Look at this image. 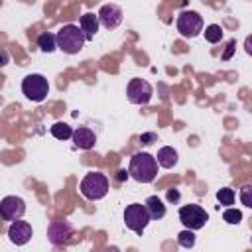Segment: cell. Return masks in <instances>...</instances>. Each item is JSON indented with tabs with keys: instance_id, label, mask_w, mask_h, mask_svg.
<instances>
[{
	"instance_id": "cell-1",
	"label": "cell",
	"mask_w": 252,
	"mask_h": 252,
	"mask_svg": "<svg viewBox=\"0 0 252 252\" xmlns=\"http://www.w3.org/2000/svg\"><path fill=\"white\" fill-rule=\"evenodd\" d=\"M128 175L134 177L140 183H152L158 175V161L152 154L148 152H140L134 154L130 158V167H128Z\"/></svg>"
},
{
	"instance_id": "cell-2",
	"label": "cell",
	"mask_w": 252,
	"mask_h": 252,
	"mask_svg": "<svg viewBox=\"0 0 252 252\" xmlns=\"http://www.w3.org/2000/svg\"><path fill=\"white\" fill-rule=\"evenodd\" d=\"M55 41H57V49H61L67 55H75V53H79L83 49L87 39H85L83 32L79 30V26L67 24L55 33Z\"/></svg>"
},
{
	"instance_id": "cell-3",
	"label": "cell",
	"mask_w": 252,
	"mask_h": 252,
	"mask_svg": "<svg viewBox=\"0 0 252 252\" xmlns=\"http://www.w3.org/2000/svg\"><path fill=\"white\" fill-rule=\"evenodd\" d=\"M81 195L89 201H98L102 199L106 193H108V177L104 173H98V171H91L83 177L81 185Z\"/></svg>"
},
{
	"instance_id": "cell-4",
	"label": "cell",
	"mask_w": 252,
	"mask_h": 252,
	"mask_svg": "<svg viewBox=\"0 0 252 252\" xmlns=\"http://www.w3.org/2000/svg\"><path fill=\"white\" fill-rule=\"evenodd\" d=\"M22 93L26 94V98L33 100V102H41L47 93H49V83L43 75L39 73H32L28 77H24L22 81Z\"/></svg>"
},
{
	"instance_id": "cell-5",
	"label": "cell",
	"mask_w": 252,
	"mask_h": 252,
	"mask_svg": "<svg viewBox=\"0 0 252 252\" xmlns=\"http://www.w3.org/2000/svg\"><path fill=\"white\" fill-rule=\"evenodd\" d=\"M179 220L185 224L187 230H199V228H203L207 224L209 215L201 205L189 203V205H183L179 209Z\"/></svg>"
},
{
	"instance_id": "cell-6",
	"label": "cell",
	"mask_w": 252,
	"mask_h": 252,
	"mask_svg": "<svg viewBox=\"0 0 252 252\" xmlns=\"http://www.w3.org/2000/svg\"><path fill=\"white\" fill-rule=\"evenodd\" d=\"M150 220H152V219H150V213H148L146 205H142V203H132V205H128L126 211H124V222H126V226H128L130 230H134L136 234H142Z\"/></svg>"
},
{
	"instance_id": "cell-7",
	"label": "cell",
	"mask_w": 252,
	"mask_h": 252,
	"mask_svg": "<svg viewBox=\"0 0 252 252\" xmlns=\"http://www.w3.org/2000/svg\"><path fill=\"white\" fill-rule=\"evenodd\" d=\"M177 32L183 37H195L203 32V18L195 10H183L177 16Z\"/></svg>"
},
{
	"instance_id": "cell-8",
	"label": "cell",
	"mask_w": 252,
	"mask_h": 252,
	"mask_svg": "<svg viewBox=\"0 0 252 252\" xmlns=\"http://www.w3.org/2000/svg\"><path fill=\"white\" fill-rule=\"evenodd\" d=\"M26 213V203L22 197H16V195H8L0 201V217L4 220H10V222H16L24 217Z\"/></svg>"
},
{
	"instance_id": "cell-9",
	"label": "cell",
	"mask_w": 252,
	"mask_h": 252,
	"mask_svg": "<svg viewBox=\"0 0 252 252\" xmlns=\"http://www.w3.org/2000/svg\"><path fill=\"white\" fill-rule=\"evenodd\" d=\"M75 234V228L69 220H63V219H57V220H51L49 226H47V236H49V242L59 246V244H67L71 242V236Z\"/></svg>"
},
{
	"instance_id": "cell-10",
	"label": "cell",
	"mask_w": 252,
	"mask_h": 252,
	"mask_svg": "<svg viewBox=\"0 0 252 252\" xmlns=\"http://www.w3.org/2000/svg\"><path fill=\"white\" fill-rule=\"evenodd\" d=\"M126 94H128V100L134 102V104H148L152 94H154V89L144 79H130Z\"/></svg>"
},
{
	"instance_id": "cell-11",
	"label": "cell",
	"mask_w": 252,
	"mask_h": 252,
	"mask_svg": "<svg viewBox=\"0 0 252 252\" xmlns=\"http://www.w3.org/2000/svg\"><path fill=\"white\" fill-rule=\"evenodd\" d=\"M96 18H98V26H102L106 30H114L122 24V8L112 2L104 4V6H100Z\"/></svg>"
},
{
	"instance_id": "cell-12",
	"label": "cell",
	"mask_w": 252,
	"mask_h": 252,
	"mask_svg": "<svg viewBox=\"0 0 252 252\" xmlns=\"http://www.w3.org/2000/svg\"><path fill=\"white\" fill-rule=\"evenodd\" d=\"M8 236H10V240H12L16 246H24V244H28L30 238H32V224L26 222V220H16V222L10 224Z\"/></svg>"
},
{
	"instance_id": "cell-13",
	"label": "cell",
	"mask_w": 252,
	"mask_h": 252,
	"mask_svg": "<svg viewBox=\"0 0 252 252\" xmlns=\"http://www.w3.org/2000/svg\"><path fill=\"white\" fill-rule=\"evenodd\" d=\"M71 138H73L75 146L81 148V150H91V148H94V144H96V136H94V132L89 130V128H85V126L73 130V136H71Z\"/></svg>"
},
{
	"instance_id": "cell-14",
	"label": "cell",
	"mask_w": 252,
	"mask_h": 252,
	"mask_svg": "<svg viewBox=\"0 0 252 252\" xmlns=\"http://www.w3.org/2000/svg\"><path fill=\"white\" fill-rule=\"evenodd\" d=\"M79 30L83 32V35H85L87 41L94 39V35L98 32V18H96V14H93V12L83 14L81 16V22H79Z\"/></svg>"
},
{
	"instance_id": "cell-15",
	"label": "cell",
	"mask_w": 252,
	"mask_h": 252,
	"mask_svg": "<svg viewBox=\"0 0 252 252\" xmlns=\"http://www.w3.org/2000/svg\"><path fill=\"white\" fill-rule=\"evenodd\" d=\"M154 158H156L158 165H161V167H165V169H171V167L177 163V159H179L177 152H175L173 148H169V146H163V148H159L158 156H154Z\"/></svg>"
},
{
	"instance_id": "cell-16",
	"label": "cell",
	"mask_w": 252,
	"mask_h": 252,
	"mask_svg": "<svg viewBox=\"0 0 252 252\" xmlns=\"http://www.w3.org/2000/svg\"><path fill=\"white\" fill-rule=\"evenodd\" d=\"M146 209H148L152 220H159V219L165 217V205L158 195H150L146 199Z\"/></svg>"
},
{
	"instance_id": "cell-17",
	"label": "cell",
	"mask_w": 252,
	"mask_h": 252,
	"mask_svg": "<svg viewBox=\"0 0 252 252\" xmlns=\"http://www.w3.org/2000/svg\"><path fill=\"white\" fill-rule=\"evenodd\" d=\"M37 47H39L41 51H45V53L55 51V49H57L55 33H51V32H43V33H39V35H37Z\"/></svg>"
},
{
	"instance_id": "cell-18",
	"label": "cell",
	"mask_w": 252,
	"mask_h": 252,
	"mask_svg": "<svg viewBox=\"0 0 252 252\" xmlns=\"http://www.w3.org/2000/svg\"><path fill=\"white\" fill-rule=\"evenodd\" d=\"M51 134H53V138H57V140H69V138L73 136V128H71L69 124H65V122H55V124L51 126Z\"/></svg>"
},
{
	"instance_id": "cell-19",
	"label": "cell",
	"mask_w": 252,
	"mask_h": 252,
	"mask_svg": "<svg viewBox=\"0 0 252 252\" xmlns=\"http://www.w3.org/2000/svg\"><path fill=\"white\" fill-rule=\"evenodd\" d=\"M205 39L209 43H219L222 39V28L219 24H211L205 28Z\"/></svg>"
},
{
	"instance_id": "cell-20",
	"label": "cell",
	"mask_w": 252,
	"mask_h": 252,
	"mask_svg": "<svg viewBox=\"0 0 252 252\" xmlns=\"http://www.w3.org/2000/svg\"><path fill=\"white\" fill-rule=\"evenodd\" d=\"M177 242L183 246V248H191L193 244H195V232L193 230H181L179 234H177Z\"/></svg>"
},
{
	"instance_id": "cell-21",
	"label": "cell",
	"mask_w": 252,
	"mask_h": 252,
	"mask_svg": "<svg viewBox=\"0 0 252 252\" xmlns=\"http://www.w3.org/2000/svg\"><path fill=\"white\" fill-rule=\"evenodd\" d=\"M217 199H219L220 205H232L234 203V191L228 189V187H222V189H219Z\"/></svg>"
},
{
	"instance_id": "cell-22",
	"label": "cell",
	"mask_w": 252,
	"mask_h": 252,
	"mask_svg": "<svg viewBox=\"0 0 252 252\" xmlns=\"http://www.w3.org/2000/svg\"><path fill=\"white\" fill-rule=\"evenodd\" d=\"M222 219H224L228 224H238V222L242 220V213H240L238 209H226V211L222 213Z\"/></svg>"
},
{
	"instance_id": "cell-23",
	"label": "cell",
	"mask_w": 252,
	"mask_h": 252,
	"mask_svg": "<svg viewBox=\"0 0 252 252\" xmlns=\"http://www.w3.org/2000/svg\"><path fill=\"white\" fill-rule=\"evenodd\" d=\"M252 185H244L240 189V199H242V205L244 207H252Z\"/></svg>"
},
{
	"instance_id": "cell-24",
	"label": "cell",
	"mask_w": 252,
	"mask_h": 252,
	"mask_svg": "<svg viewBox=\"0 0 252 252\" xmlns=\"http://www.w3.org/2000/svg\"><path fill=\"white\" fill-rule=\"evenodd\" d=\"M156 140H158V136H156L154 132H146V134L140 136V142H142V144H154Z\"/></svg>"
},
{
	"instance_id": "cell-25",
	"label": "cell",
	"mask_w": 252,
	"mask_h": 252,
	"mask_svg": "<svg viewBox=\"0 0 252 252\" xmlns=\"http://www.w3.org/2000/svg\"><path fill=\"white\" fill-rule=\"evenodd\" d=\"M234 45H236V41H234V39H230V41H228V45H226V51L222 53V59H224V61H228V59H230V55H232V51H234Z\"/></svg>"
},
{
	"instance_id": "cell-26",
	"label": "cell",
	"mask_w": 252,
	"mask_h": 252,
	"mask_svg": "<svg viewBox=\"0 0 252 252\" xmlns=\"http://www.w3.org/2000/svg\"><path fill=\"white\" fill-rule=\"evenodd\" d=\"M167 201H173V203L179 201V191L177 189H169L167 191Z\"/></svg>"
},
{
	"instance_id": "cell-27",
	"label": "cell",
	"mask_w": 252,
	"mask_h": 252,
	"mask_svg": "<svg viewBox=\"0 0 252 252\" xmlns=\"http://www.w3.org/2000/svg\"><path fill=\"white\" fill-rule=\"evenodd\" d=\"M126 177H128V171H126V169H120V171H118V175H116V179H118V181H124Z\"/></svg>"
},
{
	"instance_id": "cell-28",
	"label": "cell",
	"mask_w": 252,
	"mask_h": 252,
	"mask_svg": "<svg viewBox=\"0 0 252 252\" xmlns=\"http://www.w3.org/2000/svg\"><path fill=\"white\" fill-rule=\"evenodd\" d=\"M6 61H8L6 51H0V67H2V65H6Z\"/></svg>"
},
{
	"instance_id": "cell-29",
	"label": "cell",
	"mask_w": 252,
	"mask_h": 252,
	"mask_svg": "<svg viewBox=\"0 0 252 252\" xmlns=\"http://www.w3.org/2000/svg\"><path fill=\"white\" fill-rule=\"evenodd\" d=\"M246 51H248V53H250V51H252V47H250V37H248V39H246Z\"/></svg>"
}]
</instances>
